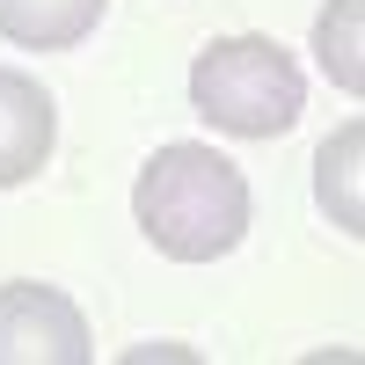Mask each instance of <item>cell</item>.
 <instances>
[{
    "mask_svg": "<svg viewBox=\"0 0 365 365\" xmlns=\"http://www.w3.org/2000/svg\"><path fill=\"white\" fill-rule=\"evenodd\" d=\"M358 154H365V125H358V117H351L344 132H329V139H322V154H314V197H322V212H329L344 234H365Z\"/></svg>",
    "mask_w": 365,
    "mask_h": 365,
    "instance_id": "8992f818",
    "label": "cell"
},
{
    "mask_svg": "<svg viewBox=\"0 0 365 365\" xmlns=\"http://www.w3.org/2000/svg\"><path fill=\"white\" fill-rule=\"evenodd\" d=\"M88 358H96L88 322L58 285L37 278L0 285V365H88Z\"/></svg>",
    "mask_w": 365,
    "mask_h": 365,
    "instance_id": "3957f363",
    "label": "cell"
},
{
    "mask_svg": "<svg viewBox=\"0 0 365 365\" xmlns=\"http://www.w3.org/2000/svg\"><path fill=\"white\" fill-rule=\"evenodd\" d=\"M132 220L168 263H220L249 234V175L220 146L175 139L132 182Z\"/></svg>",
    "mask_w": 365,
    "mask_h": 365,
    "instance_id": "6da1fadb",
    "label": "cell"
},
{
    "mask_svg": "<svg viewBox=\"0 0 365 365\" xmlns=\"http://www.w3.org/2000/svg\"><path fill=\"white\" fill-rule=\"evenodd\" d=\"M358 22H365V0H329V8L314 15V58L322 73L344 88V96H358L365 88V58H358Z\"/></svg>",
    "mask_w": 365,
    "mask_h": 365,
    "instance_id": "52a82bcc",
    "label": "cell"
},
{
    "mask_svg": "<svg viewBox=\"0 0 365 365\" xmlns=\"http://www.w3.org/2000/svg\"><path fill=\"white\" fill-rule=\"evenodd\" d=\"M190 110L227 139H278L307 110V73L278 37H212L190 58Z\"/></svg>",
    "mask_w": 365,
    "mask_h": 365,
    "instance_id": "7a4b0ae2",
    "label": "cell"
},
{
    "mask_svg": "<svg viewBox=\"0 0 365 365\" xmlns=\"http://www.w3.org/2000/svg\"><path fill=\"white\" fill-rule=\"evenodd\" d=\"M51 139H58V110L44 96V81L0 66V190L37 175L51 161Z\"/></svg>",
    "mask_w": 365,
    "mask_h": 365,
    "instance_id": "277c9868",
    "label": "cell"
},
{
    "mask_svg": "<svg viewBox=\"0 0 365 365\" xmlns=\"http://www.w3.org/2000/svg\"><path fill=\"white\" fill-rule=\"evenodd\" d=\"M110 0H0V37L22 51H73L96 37Z\"/></svg>",
    "mask_w": 365,
    "mask_h": 365,
    "instance_id": "5b68a950",
    "label": "cell"
}]
</instances>
